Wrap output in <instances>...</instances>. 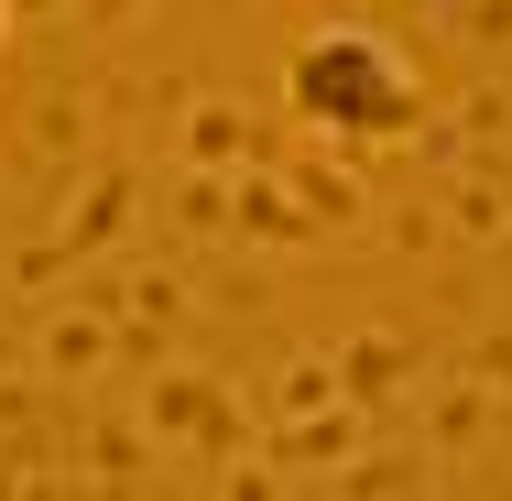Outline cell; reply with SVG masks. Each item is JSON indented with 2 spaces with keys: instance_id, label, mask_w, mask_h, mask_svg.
<instances>
[{
  "instance_id": "obj_1",
  "label": "cell",
  "mask_w": 512,
  "mask_h": 501,
  "mask_svg": "<svg viewBox=\"0 0 512 501\" xmlns=\"http://www.w3.org/2000/svg\"><path fill=\"white\" fill-rule=\"evenodd\" d=\"M0 44H11V0H0Z\"/></svg>"
}]
</instances>
